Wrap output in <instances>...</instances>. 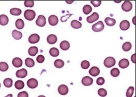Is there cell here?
Wrapping results in <instances>:
<instances>
[{
	"label": "cell",
	"mask_w": 136,
	"mask_h": 97,
	"mask_svg": "<svg viewBox=\"0 0 136 97\" xmlns=\"http://www.w3.org/2000/svg\"><path fill=\"white\" fill-rule=\"evenodd\" d=\"M15 87L17 90H22L25 87V84L22 80H17L15 82Z\"/></svg>",
	"instance_id": "cell-28"
},
{
	"label": "cell",
	"mask_w": 136,
	"mask_h": 97,
	"mask_svg": "<svg viewBox=\"0 0 136 97\" xmlns=\"http://www.w3.org/2000/svg\"><path fill=\"white\" fill-rule=\"evenodd\" d=\"M36 24L37 25L40 27H43L46 24V19L45 17L43 15H39L38 16L36 21Z\"/></svg>",
	"instance_id": "cell-4"
},
{
	"label": "cell",
	"mask_w": 136,
	"mask_h": 97,
	"mask_svg": "<svg viewBox=\"0 0 136 97\" xmlns=\"http://www.w3.org/2000/svg\"><path fill=\"white\" fill-rule=\"evenodd\" d=\"M44 59H45L43 55H39L36 58V60H37V62H38L39 63H43L44 62Z\"/></svg>",
	"instance_id": "cell-39"
},
{
	"label": "cell",
	"mask_w": 136,
	"mask_h": 97,
	"mask_svg": "<svg viewBox=\"0 0 136 97\" xmlns=\"http://www.w3.org/2000/svg\"><path fill=\"white\" fill-rule=\"evenodd\" d=\"M71 15H72V14H69L66 15V16H62V17L61 18V21H62V22H65V21L67 20V19L69 18L70 17V16H71Z\"/></svg>",
	"instance_id": "cell-43"
},
{
	"label": "cell",
	"mask_w": 136,
	"mask_h": 97,
	"mask_svg": "<svg viewBox=\"0 0 136 97\" xmlns=\"http://www.w3.org/2000/svg\"><path fill=\"white\" fill-rule=\"evenodd\" d=\"M15 26L18 30H22L25 26V23L22 19H18L15 22Z\"/></svg>",
	"instance_id": "cell-21"
},
{
	"label": "cell",
	"mask_w": 136,
	"mask_h": 97,
	"mask_svg": "<svg viewBox=\"0 0 136 97\" xmlns=\"http://www.w3.org/2000/svg\"><path fill=\"white\" fill-rule=\"evenodd\" d=\"M122 9L125 12H129L133 8V5L130 1H125L121 6Z\"/></svg>",
	"instance_id": "cell-5"
},
{
	"label": "cell",
	"mask_w": 136,
	"mask_h": 97,
	"mask_svg": "<svg viewBox=\"0 0 136 97\" xmlns=\"http://www.w3.org/2000/svg\"><path fill=\"white\" fill-rule=\"evenodd\" d=\"M134 88L133 87H129L126 93L127 97H132V96L134 94Z\"/></svg>",
	"instance_id": "cell-35"
},
{
	"label": "cell",
	"mask_w": 136,
	"mask_h": 97,
	"mask_svg": "<svg viewBox=\"0 0 136 97\" xmlns=\"http://www.w3.org/2000/svg\"><path fill=\"white\" fill-rule=\"evenodd\" d=\"M12 35L13 37L16 40H20L23 37V34L20 32L16 30H14L12 32Z\"/></svg>",
	"instance_id": "cell-19"
},
{
	"label": "cell",
	"mask_w": 136,
	"mask_h": 97,
	"mask_svg": "<svg viewBox=\"0 0 136 97\" xmlns=\"http://www.w3.org/2000/svg\"><path fill=\"white\" fill-rule=\"evenodd\" d=\"M59 93L61 95H66L68 93V88L67 86L64 85H60L58 89Z\"/></svg>",
	"instance_id": "cell-11"
},
{
	"label": "cell",
	"mask_w": 136,
	"mask_h": 97,
	"mask_svg": "<svg viewBox=\"0 0 136 97\" xmlns=\"http://www.w3.org/2000/svg\"><path fill=\"white\" fill-rule=\"evenodd\" d=\"M111 74L113 77H118L120 74V71L118 68H114L111 70Z\"/></svg>",
	"instance_id": "cell-34"
},
{
	"label": "cell",
	"mask_w": 136,
	"mask_h": 97,
	"mask_svg": "<svg viewBox=\"0 0 136 97\" xmlns=\"http://www.w3.org/2000/svg\"><path fill=\"white\" fill-rule=\"evenodd\" d=\"M10 13L14 16H19L22 14V10L18 8H12L10 10Z\"/></svg>",
	"instance_id": "cell-26"
},
{
	"label": "cell",
	"mask_w": 136,
	"mask_h": 97,
	"mask_svg": "<svg viewBox=\"0 0 136 97\" xmlns=\"http://www.w3.org/2000/svg\"><path fill=\"white\" fill-rule=\"evenodd\" d=\"M36 16V13L34 10H27L24 12V17L25 19L29 21H32L34 19Z\"/></svg>",
	"instance_id": "cell-1"
},
{
	"label": "cell",
	"mask_w": 136,
	"mask_h": 97,
	"mask_svg": "<svg viewBox=\"0 0 136 97\" xmlns=\"http://www.w3.org/2000/svg\"><path fill=\"white\" fill-rule=\"evenodd\" d=\"M93 79L88 76L84 77L82 80V83L85 86H89L93 84Z\"/></svg>",
	"instance_id": "cell-9"
},
{
	"label": "cell",
	"mask_w": 136,
	"mask_h": 97,
	"mask_svg": "<svg viewBox=\"0 0 136 97\" xmlns=\"http://www.w3.org/2000/svg\"><path fill=\"white\" fill-rule=\"evenodd\" d=\"M57 41V37L55 34H50L47 37V41L51 45L55 44Z\"/></svg>",
	"instance_id": "cell-16"
},
{
	"label": "cell",
	"mask_w": 136,
	"mask_h": 97,
	"mask_svg": "<svg viewBox=\"0 0 136 97\" xmlns=\"http://www.w3.org/2000/svg\"><path fill=\"white\" fill-rule=\"evenodd\" d=\"M89 73L91 76L95 77V76H98L100 74V70L98 67L96 66H93L91 67V68L89 70Z\"/></svg>",
	"instance_id": "cell-13"
},
{
	"label": "cell",
	"mask_w": 136,
	"mask_h": 97,
	"mask_svg": "<svg viewBox=\"0 0 136 97\" xmlns=\"http://www.w3.org/2000/svg\"><path fill=\"white\" fill-rule=\"evenodd\" d=\"M54 65L57 68H61L64 66V62L62 60L57 59L54 62Z\"/></svg>",
	"instance_id": "cell-31"
},
{
	"label": "cell",
	"mask_w": 136,
	"mask_h": 97,
	"mask_svg": "<svg viewBox=\"0 0 136 97\" xmlns=\"http://www.w3.org/2000/svg\"><path fill=\"white\" fill-rule=\"evenodd\" d=\"M4 85L6 88H11L13 84V80L11 78H7L5 79L3 81Z\"/></svg>",
	"instance_id": "cell-25"
},
{
	"label": "cell",
	"mask_w": 136,
	"mask_h": 97,
	"mask_svg": "<svg viewBox=\"0 0 136 97\" xmlns=\"http://www.w3.org/2000/svg\"><path fill=\"white\" fill-rule=\"evenodd\" d=\"M104 79L103 77H99L96 80V84L99 86H102L104 84Z\"/></svg>",
	"instance_id": "cell-40"
},
{
	"label": "cell",
	"mask_w": 136,
	"mask_h": 97,
	"mask_svg": "<svg viewBox=\"0 0 136 97\" xmlns=\"http://www.w3.org/2000/svg\"><path fill=\"white\" fill-rule=\"evenodd\" d=\"M1 84H0V88H1Z\"/></svg>",
	"instance_id": "cell-48"
},
{
	"label": "cell",
	"mask_w": 136,
	"mask_h": 97,
	"mask_svg": "<svg viewBox=\"0 0 136 97\" xmlns=\"http://www.w3.org/2000/svg\"><path fill=\"white\" fill-rule=\"evenodd\" d=\"M27 86L28 87L32 89H35L37 87L38 85V81L35 78H30L27 81Z\"/></svg>",
	"instance_id": "cell-8"
},
{
	"label": "cell",
	"mask_w": 136,
	"mask_h": 97,
	"mask_svg": "<svg viewBox=\"0 0 136 97\" xmlns=\"http://www.w3.org/2000/svg\"><path fill=\"white\" fill-rule=\"evenodd\" d=\"M90 66V63L87 60H84L81 63V67L84 69H88Z\"/></svg>",
	"instance_id": "cell-36"
},
{
	"label": "cell",
	"mask_w": 136,
	"mask_h": 97,
	"mask_svg": "<svg viewBox=\"0 0 136 97\" xmlns=\"http://www.w3.org/2000/svg\"><path fill=\"white\" fill-rule=\"evenodd\" d=\"M98 94L101 97H105L107 95V92H106V91L105 89H104L103 88H102V89H100L99 90V91H98Z\"/></svg>",
	"instance_id": "cell-37"
},
{
	"label": "cell",
	"mask_w": 136,
	"mask_h": 97,
	"mask_svg": "<svg viewBox=\"0 0 136 97\" xmlns=\"http://www.w3.org/2000/svg\"><path fill=\"white\" fill-rule=\"evenodd\" d=\"M104 25L102 21H99L98 23L93 24L92 26V30L94 32H100L103 30Z\"/></svg>",
	"instance_id": "cell-2"
},
{
	"label": "cell",
	"mask_w": 136,
	"mask_h": 97,
	"mask_svg": "<svg viewBox=\"0 0 136 97\" xmlns=\"http://www.w3.org/2000/svg\"><path fill=\"white\" fill-rule=\"evenodd\" d=\"M38 97H45L44 96H42V95H40L39 96H38Z\"/></svg>",
	"instance_id": "cell-46"
},
{
	"label": "cell",
	"mask_w": 136,
	"mask_h": 97,
	"mask_svg": "<svg viewBox=\"0 0 136 97\" xmlns=\"http://www.w3.org/2000/svg\"><path fill=\"white\" fill-rule=\"evenodd\" d=\"M72 2H66V3H72Z\"/></svg>",
	"instance_id": "cell-47"
},
{
	"label": "cell",
	"mask_w": 136,
	"mask_h": 97,
	"mask_svg": "<svg viewBox=\"0 0 136 97\" xmlns=\"http://www.w3.org/2000/svg\"><path fill=\"white\" fill-rule=\"evenodd\" d=\"M9 22V18L7 16L4 14L0 15V24L2 26L6 25Z\"/></svg>",
	"instance_id": "cell-17"
},
{
	"label": "cell",
	"mask_w": 136,
	"mask_h": 97,
	"mask_svg": "<svg viewBox=\"0 0 136 97\" xmlns=\"http://www.w3.org/2000/svg\"><path fill=\"white\" fill-rule=\"evenodd\" d=\"M39 40H40V36L38 34L36 33L31 34L29 36V39H28L29 42L32 44L37 43L39 41Z\"/></svg>",
	"instance_id": "cell-7"
},
{
	"label": "cell",
	"mask_w": 136,
	"mask_h": 97,
	"mask_svg": "<svg viewBox=\"0 0 136 97\" xmlns=\"http://www.w3.org/2000/svg\"><path fill=\"white\" fill-rule=\"evenodd\" d=\"M130 27V23L128 20H123L120 23V28L122 31H127Z\"/></svg>",
	"instance_id": "cell-14"
},
{
	"label": "cell",
	"mask_w": 136,
	"mask_h": 97,
	"mask_svg": "<svg viewBox=\"0 0 136 97\" xmlns=\"http://www.w3.org/2000/svg\"><path fill=\"white\" fill-rule=\"evenodd\" d=\"M132 48V44L130 42H126L122 45V49L125 52H128Z\"/></svg>",
	"instance_id": "cell-32"
},
{
	"label": "cell",
	"mask_w": 136,
	"mask_h": 97,
	"mask_svg": "<svg viewBox=\"0 0 136 97\" xmlns=\"http://www.w3.org/2000/svg\"><path fill=\"white\" fill-rule=\"evenodd\" d=\"M131 60H132V61L135 63V54H133L132 56V57H131Z\"/></svg>",
	"instance_id": "cell-44"
},
{
	"label": "cell",
	"mask_w": 136,
	"mask_h": 97,
	"mask_svg": "<svg viewBox=\"0 0 136 97\" xmlns=\"http://www.w3.org/2000/svg\"><path fill=\"white\" fill-rule=\"evenodd\" d=\"M38 52V49L36 47H31L29 49L28 53L31 56H35Z\"/></svg>",
	"instance_id": "cell-23"
},
{
	"label": "cell",
	"mask_w": 136,
	"mask_h": 97,
	"mask_svg": "<svg viewBox=\"0 0 136 97\" xmlns=\"http://www.w3.org/2000/svg\"><path fill=\"white\" fill-rule=\"evenodd\" d=\"M92 10V8L91 6L89 5H85L83 8V12L86 15H88L89 13H90L91 12Z\"/></svg>",
	"instance_id": "cell-29"
},
{
	"label": "cell",
	"mask_w": 136,
	"mask_h": 97,
	"mask_svg": "<svg viewBox=\"0 0 136 97\" xmlns=\"http://www.w3.org/2000/svg\"><path fill=\"white\" fill-rule=\"evenodd\" d=\"M90 3L93 5L95 7H98L100 6L102 4V1H91Z\"/></svg>",
	"instance_id": "cell-41"
},
{
	"label": "cell",
	"mask_w": 136,
	"mask_h": 97,
	"mask_svg": "<svg viewBox=\"0 0 136 97\" xmlns=\"http://www.w3.org/2000/svg\"><path fill=\"white\" fill-rule=\"evenodd\" d=\"M60 47L62 50L64 51H66L70 48V44L67 41L64 40L60 43Z\"/></svg>",
	"instance_id": "cell-20"
},
{
	"label": "cell",
	"mask_w": 136,
	"mask_h": 97,
	"mask_svg": "<svg viewBox=\"0 0 136 97\" xmlns=\"http://www.w3.org/2000/svg\"><path fill=\"white\" fill-rule=\"evenodd\" d=\"M12 65L16 67V68H19L21 67L22 65H23V61L22 60L18 57H16L14 58L13 60H12Z\"/></svg>",
	"instance_id": "cell-15"
},
{
	"label": "cell",
	"mask_w": 136,
	"mask_h": 97,
	"mask_svg": "<svg viewBox=\"0 0 136 97\" xmlns=\"http://www.w3.org/2000/svg\"><path fill=\"white\" fill-rule=\"evenodd\" d=\"M58 18L56 15H51L48 18V22L52 26H55L58 23Z\"/></svg>",
	"instance_id": "cell-12"
},
{
	"label": "cell",
	"mask_w": 136,
	"mask_h": 97,
	"mask_svg": "<svg viewBox=\"0 0 136 97\" xmlns=\"http://www.w3.org/2000/svg\"><path fill=\"white\" fill-rule=\"evenodd\" d=\"M99 19V15L96 12H94L91 15L87 18V21L89 23H92Z\"/></svg>",
	"instance_id": "cell-6"
},
{
	"label": "cell",
	"mask_w": 136,
	"mask_h": 97,
	"mask_svg": "<svg viewBox=\"0 0 136 97\" xmlns=\"http://www.w3.org/2000/svg\"><path fill=\"white\" fill-rule=\"evenodd\" d=\"M71 26L72 28L74 29H79L82 27V24L80 22L78 21L77 20H73L71 22Z\"/></svg>",
	"instance_id": "cell-22"
},
{
	"label": "cell",
	"mask_w": 136,
	"mask_h": 97,
	"mask_svg": "<svg viewBox=\"0 0 136 97\" xmlns=\"http://www.w3.org/2000/svg\"><path fill=\"white\" fill-rule=\"evenodd\" d=\"M27 74H28L27 70L25 68L18 70L16 72V76L18 78H25L27 76Z\"/></svg>",
	"instance_id": "cell-10"
},
{
	"label": "cell",
	"mask_w": 136,
	"mask_h": 97,
	"mask_svg": "<svg viewBox=\"0 0 136 97\" xmlns=\"http://www.w3.org/2000/svg\"><path fill=\"white\" fill-rule=\"evenodd\" d=\"M129 61L127 59H122L119 62V66L122 69H125L129 66Z\"/></svg>",
	"instance_id": "cell-18"
},
{
	"label": "cell",
	"mask_w": 136,
	"mask_h": 97,
	"mask_svg": "<svg viewBox=\"0 0 136 97\" xmlns=\"http://www.w3.org/2000/svg\"><path fill=\"white\" fill-rule=\"evenodd\" d=\"M25 6L26 7L32 8L34 6V2L33 1H26L24 2Z\"/></svg>",
	"instance_id": "cell-38"
},
{
	"label": "cell",
	"mask_w": 136,
	"mask_h": 97,
	"mask_svg": "<svg viewBox=\"0 0 136 97\" xmlns=\"http://www.w3.org/2000/svg\"><path fill=\"white\" fill-rule=\"evenodd\" d=\"M17 97H29V95L27 92L25 91H23L18 93Z\"/></svg>",
	"instance_id": "cell-42"
},
{
	"label": "cell",
	"mask_w": 136,
	"mask_h": 97,
	"mask_svg": "<svg viewBox=\"0 0 136 97\" xmlns=\"http://www.w3.org/2000/svg\"><path fill=\"white\" fill-rule=\"evenodd\" d=\"M9 68L8 64L5 62H0V71L2 72H5L8 70Z\"/></svg>",
	"instance_id": "cell-33"
},
{
	"label": "cell",
	"mask_w": 136,
	"mask_h": 97,
	"mask_svg": "<svg viewBox=\"0 0 136 97\" xmlns=\"http://www.w3.org/2000/svg\"><path fill=\"white\" fill-rule=\"evenodd\" d=\"M105 24L110 26H114L116 24V20L113 19L111 18L110 17H106L104 20Z\"/></svg>",
	"instance_id": "cell-24"
},
{
	"label": "cell",
	"mask_w": 136,
	"mask_h": 97,
	"mask_svg": "<svg viewBox=\"0 0 136 97\" xmlns=\"http://www.w3.org/2000/svg\"><path fill=\"white\" fill-rule=\"evenodd\" d=\"M116 64L115 59L112 57H109L105 59L104 61V65L107 68H111Z\"/></svg>",
	"instance_id": "cell-3"
},
{
	"label": "cell",
	"mask_w": 136,
	"mask_h": 97,
	"mask_svg": "<svg viewBox=\"0 0 136 97\" xmlns=\"http://www.w3.org/2000/svg\"><path fill=\"white\" fill-rule=\"evenodd\" d=\"M25 64L28 67H32L35 65L34 60L30 58H27L25 60Z\"/></svg>",
	"instance_id": "cell-30"
},
{
	"label": "cell",
	"mask_w": 136,
	"mask_h": 97,
	"mask_svg": "<svg viewBox=\"0 0 136 97\" xmlns=\"http://www.w3.org/2000/svg\"><path fill=\"white\" fill-rule=\"evenodd\" d=\"M50 54L52 57H56L59 55V51L56 48H52L50 50Z\"/></svg>",
	"instance_id": "cell-27"
},
{
	"label": "cell",
	"mask_w": 136,
	"mask_h": 97,
	"mask_svg": "<svg viewBox=\"0 0 136 97\" xmlns=\"http://www.w3.org/2000/svg\"><path fill=\"white\" fill-rule=\"evenodd\" d=\"M13 97V96H12V94H8L7 96H6V97Z\"/></svg>",
	"instance_id": "cell-45"
}]
</instances>
